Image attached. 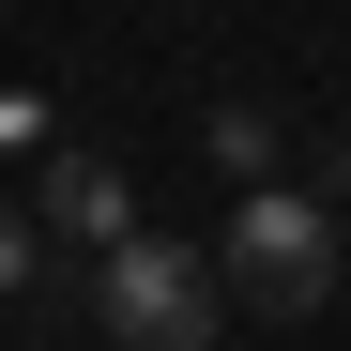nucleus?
<instances>
[{"label":"nucleus","instance_id":"obj_1","mask_svg":"<svg viewBox=\"0 0 351 351\" xmlns=\"http://www.w3.org/2000/svg\"><path fill=\"white\" fill-rule=\"evenodd\" d=\"M92 336L107 351H214L229 336V275L199 245H168V229H123L92 260Z\"/></svg>","mask_w":351,"mask_h":351},{"label":"nucleus","instance_id":"obj_2","mask_svg":"<svg viewBox=\"0 0 351 351\" xmlns=\"http://www.w3.org/2000/svg\"><path fill=\"white\" fill-rule=\"evenodd\" d=\"M336 229H321V199L306 184H245V214H229V306H260V321H321V290H336Z\"/></svg>","mask_w":351,"mask_h":351},{"label":"nucleus","instance_id":"obj_3","mask_svg":"<svg viewBox=\"0 0 351 351\" xmlns=\"http://www.w3.org/2000/svg\"><path fill=\"white\" fill-rule=\"evenodd\" d=\"M31 229H77V245L107 260V245L138 229V199H123V168H107L92 138H46V199H31Z\"/></svg>","mask_w":351,"mask_h":351},{"label":"nucleus","instance_id":"obj_4","mask_svg":"<svg viewBox=\"0 0 351 351\" xmlns=\"http://www.w3.org/2000/svg\"><path fill=\"white\" fill-rule=\"evenodd\" d=\"M275 107H214V168H229V184H275Z\"/></svg>","mask_w":351,"mask_h":351},{"label":"nucleus","instance_id":"obj_5","mask_svg":"<svg viewBox=\"0 0 351 351\" xmlns=\"http://www.w3.org/2000/svg\"><path fill=\"white\" fill-rule=\"evenodd\" d=\"M31 275H46V229H31L16 199H0V306H16V290H31Z\"/></svg>","mask_w":351,"mask_h":351},{"label":"nucleus","instance_id":"obj_6","mask_svg":"<svg viewBox=\"0 0 351 351\" xmlns=\"http://www.w3.org/2000/svg\"><path fill=\"white\" fill-rule=\"evenodd\" d=\"M0 138H46V107H31V92H0Z\"/></svg>","mask_w":351,"mask_h":351},{"label":"nucleus","instance_id":"obj_7","mask_svg":"<svg viewBox=\"0 0 351 351\" xmlns=\"http://www.w3.org/2000/svg\"><path fill=\"white\" fill-rule=\"evenodd\" d=\"M336 290H351V260H336Z\"/></svg>","mask_w":351,"mask_h":351}]
</instances>
